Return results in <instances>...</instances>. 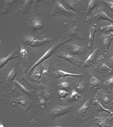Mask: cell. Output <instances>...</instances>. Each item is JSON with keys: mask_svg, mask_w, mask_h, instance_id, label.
<instances>
[{"mask_svg": "<svg viewBox=\"0 0 113 127\" xmlns=\"http://www.w3.org/2000/svg\"><path fill=\"white\" fill-rule=\"evenodd\" d=\"M26 25L27 30L34 35L41 38L45 37L48 25L44 19L38 17L32 18L28 21Z\"/></svg>", "mask_w": 113, "mask_h": 127, "instance_id": "6da1fadb", "label": "cell"}, {"mask_svg": "<svg viewBox=\"0 0 113 127\" xmlns=\"http://www.w3.org/2000/svg\"><path fill=\"white\" fill-rule=\"evenodd\" d=\"M76 19H70L67 23H64V33L62 38L66 42L75 40H82L84 39L83 37L79 33L80 29L76 24Z\"/></svg>", "mask_w": 113, "mask_h": 127, "instance_id": "7a4b0ae2", "label": "cell"}, {"mask_svg": "<svg viewBox=\"0 0 113 127\" xmlns=\"http://www.w3.org/2000/svg\"><path fill=\"white\" fill-rule=\"evenodd\" d=\"M93 98H89L77 110L74 117L75 123L81 124L91 119L94 110L92 107Z\"/></svg>", "mask_w": 113, "mask_h": 127, "instance_id": "3957f363", "label": "cell"}, {"mask_svg": "<svg viewBox=\"0 0 113 127\" xmlns=\"http://www.w3.org/2000/svg\"><path fill=\"white\" fill-rule=\"evenodd\" d=\"M66 42V41L62 37H61L57 42L55 44L48 50H47L44 54L36 63L34 64L30 69L28 71L27 75H29L32 70L41 64L43 62L49 58L59 48H60Z\"/></svg>", "mask_w": 113, "mask_h": 127, "instance_id": "277c9868", "label": "cell"}, {"mask_svg": "<svg viewBox=\"0 0 113 127\" xmlns=\"http://www.w3.org/2000/svg\"><path fill=\"white\" fill-rule=\"evenodd\" d=\"M61 1L75 13L78 18L82 19L84 16L85 8L83 0H61Z\"/></svg>", "mask_w": 113, "mask_h": 127, "instance_id": "5b68a950", "label": "cell"}, {"mask_svg": "<svg viewBox=\"0 0 113 127\" xmlns=\"http://www.w3.org/2000/svg\"><path fill=\"white\" fill-rule=\"evenodd\" d=\"M52 1L54 4V5L50 11L51 15L56 17L64 16L67 18L70 17L72 15L77 17L75 13L67 10L57 0H52Z\"/></svg>", "mask_w": 113, "mask_h": 127, "instance_id": "8992f818", "label": "cell"}, {"mask_svg": "<svg viewBox=\"0 0 113 127\" xmlns=\"http://www.w3.org/2000/svg\"><path fill=\"white\" fill-rule=\"evenodd\" d=\"M106 60L104 56L101 55L97 60L96 66L94 67L96 72L105 77H109L113 74V69L106 63Z\"/></svg>", "mask_w": 113, "mask_h": 127, "instance_id": "52a82bcc", "label": "cell"}, {"mask_svg": "<svg viewBox=\"0 0 113 127\" xmlns=\"http://www.w3.org/2000/svg\"><path fill=\"white\" fill-rule=\"evenodd\" d=\"M53 39V38L48 37L42 40H39L33 37L26 36L22 38V41L25 45L32 48H37L49 44Z\"/></svg>", "mask_w": 113, "mask_h": 127, "instance_id": "ba28073f", "label": "cell"}, {"mask_svg": "<svg viewBox=\"0 0 113 127\" xmlns=\"http://www.w3.org/2000/svg\"><path fill=\"white\" fill-rule=\"evenodd\" d=\"M18 63L17 62H15L13 64L12 68L10 72L9 73L7 77L5 83L4 87L7 91L8 94H11L14 93L15 90V88L13 85V81L15 80L17 74Z\"/></svg>", "mask_w": 113, "mask_h": 127, "instance_id": "9c48e42d", "label": "cell"}, {"mask_svg": "<svg viewBox=\"0 0 113 127\" xmlns=\"http://www.w3.org/2000/svg\"><path fill=\"white\" fill-rule=\"evenodd\" d=\"M73 108L72 105L67 106H58L51 109L48 113L49 119L54 120L59 117L72 112Z\"/></svg>", "mask_w": 113, "mask_h": 127, "instance_id": "30bf717a", "label": "cell"}, {"mask_svg": "<svg viewBox=\"0 0 113 127\" xmlns=\"http://www.w3.org/2000/svg\"><path fill=\"white\" fill-rule=\"evenodd\" d=\"M66 49L71 54L79 56L82 60L85 59L88 50L86 46H80L73 44H67L65 45Z\"/></svg>", "mask_w": 113, "mask_h": 127, "instance_id": "8fae6325", "label": "cell"}, {"mask_svg": "<svg viewBox=\"0 0 113 127\" xmlns=\"http://www.w3.org/2000/svg\"><path fill=\"white\" fill-rule=\"evenodd\" d=\"M72 84L74 86L75 90L79 92L82 96L81 105L84 103L88 92V84L86 81H81L79 80L72 81Z\"/></svg>", "mask_w": 113, "mask_h": 127, "instance_id": "7c38bea8", "label": "cell"}, {"mask_svg": "<svg viewBox=\"0 0 113 127\" xmlns=\"http://www.w3.org/2000/svg\"><path fill=\"white\" fill-rule=\"evenodd\" d=\"M99 41L101 43L104 49L105 54L104 56L106 59L109 56V50L111 43L113 41V33L103 35L100 37Z\"/></svg>", "mask_w": 113, "mask_h": 127, "instance_id": "4fadbf2b", "label": "cell"}, {"mask_svg": "<svg viewBox=\"0 0 113 127\" xmlns=\"http://www.w3.org/2000/svg\"><path fill=\"white\" fill-rule=\"evenodd\" d=\"M53 68L55 71L51 73V75L52 77L57 79H59L60 78H65L66 77H73L82 78L84 76V74L82 73L73 74L62 71L60 69L59 63L56 64L53 66Z\"/></svg>", "mask_w": 113, "mask_h": 127, "instance_id": "5bb4252c", "label": "cell"}, {"mask_svg": "<svg viewBox=\"0 0 113 127\" xmlns=\"http://www.w3.org/2000/svg\"><path fill=\"white\" fill-rule=\"evenodd\" d=\"M10 102L14 108L17 107L18 105H21L24 108L26 112H28L32 106V104L30 101L24 97H14L11 100Z\"/></svg>", "mask_w": 113, "mask_h": 127, "instance_id": "9a60e30c", "label": "cell"}, {"mask_svg": "<svg viewBox=\"0 0 113 127\" xmlns=\"http://www.w3.org/2000/svg\"><path fill=\"white\" fill-rule=\"evenodd\" d=\"M92 18L91 17H87L86 19L87 22L89 25L90 28V34L89 36V43L88 47L91 51L93 50V46H94L95 34L97 32L100 30V28L98 25L95 24L94 27H93L91 24Z\"/></svg>", "mask_w": 113, "mask_h": 127, "instance_id": "2e32d148", "label": "cell"}, {"mask_svg": "<svg viewBox=\"0 0 113 127\" xmlns=\"http://www.w3.org/2000/svg\"><path fill=\"white\" fill-rule=\"evenodd\" d=\"M57 56L58 57L65 60L72 64L75 70L79 69L82 65V62L81 61L66 53L59 52L57 54Z\"/></svg>", "mask_w": 113, "mask_h": 127, "instance_id": "e0dca14e", "label": "cell"}, {"mask_svg": "<svg viewBox=\"0 0 113 127\" xmlns=\"http://www.w3.org/2000/svg\"><path fill=\"white\" fill-rule=\"evenodd\" d=\"M20 0H5L3 8L1 12L2 15H8L11 14L15 8Z\"/></svg>", "mask_w": 113, "mask_h": 127, "instance_id": "ac0fdd59", "label": "cell"}, {"mask_svg": "<svg viewBox=\"0 0 113 127\" xmlns=\"http://www.w3.org/2000/svg\"><path fill=\"white\" fill-rule=\"evenodd\" d=\"M89 74L90 76V92L93 94L97 93L99 90L102 88L103 85L101 81L91 72Z\"/></svg>", "mask_w": 113, "mask_h": 127, "instance_id": "d6986e66", "label": "cell"}, {"mask_svg": "<svg viewBox=\"0 0 113 127\" xmlns=\"http://www.w3.org/2000/svg\"><path fill=\"white\" fill-rule=\"evenodd\" d=\"M39 86L43 89L42 91V95L46 103L48 105H51L53 103L54 99V92L53 89L47 85H43L42 84H40Z\"/></svg>", "mask_w": 113, "mask_h": 127, "instance_id": "ffe728a7", "label": "cell"}, {"mask_svg": "<svg viewBox=\"0 0 113 127\" xmlns=\"http://www.w3.org/2000/svg\"><path fill=\"white\" fill-rule=\"evenodd\" d=\"M35 0H25L23 4L19 8L21 14L26 15L33 13L35 6Z\"/></svg>", "mask_w": 113, "mask_h": 127, "instance_id": "44dd1931", "label": "cell"}, {"mask_svg": "<svg viewBox=\"0 0 113 127\" xmlns=\"http://www.w3.org/2000/svg\"><path fill=\"white\" fill-rule=\"evenodd\" d=\"M113 121V116L107 118L103 117L100 114L98 117H95V122L97 126L101 127H113L112 123Z\"/></svg>", "mask_w": 113, "mask_h": 127, "instance_id": "7402d4cb", "label": "cell"}, {"mask_svg": "<svg viewBox=\"0 0 113 127\" xmlns=\"http://www.w3.org/2000/svg\"><path fill=\"white\" fill-rule=\"evenodd\" d=\"M99 50L100 49L99 48H97L93 51V52L83 63L82 65V68H88L92 67L97 62V55Z\"/></svg>", "mask_w": 113, "mask_h": 127, "instance_id": "603a6c76", "label": "cell"}, {"mask_svg": "<svg viewBox=\"0 0 113 127\" xmlns=\"http://www.w3.org/2000/svg\"><path fill=\"white\" fill-rule=\"evenodd\" d=\"M18 48L16 47L6 57L1 59L0 60V68H1L4 67L9 61L19 57L20 55L18 54Z\"/></svg>", "mask_w": 113, "mask_h": 127, "instance_id": "cb8c5ba5", "label": "cell"}, {"mask_svg": "<svg viewBox=\"0 0 113 127\" xmlns=\"http://www.w3.org/2000/svg\"><path fill=\"white\" fill-rule=\"evenodd\" d=\"M100 99L101 104L106 109L113 111V100L108 94L102 92Z\"/></svg>", "mask_w": 113, "mask_h": 127, "instance_id": "d4e9b609", "label": "cell"}, {"mask_svg": "<svg viewBox=\"0 0 113 127\" xmlns=\"http://www.w3.org/2000/svg\"><path fill=\"white\" fill-rule=\"evenodd\" d=\"M94 18L97 21L102 20L108 21L113 24V20L110 18L106 13L104 7H100L98 9L97 13L94 16Z\"/></svg>", "mask_w": 113, "mask_h": 127, "instance_id": "484cf974", "label": "cell"}, {"mask_svg": "<svg viewBox=\"0 0 113 127\" xmlns=\"http://www.w3.org/2000/svg\"><path fill=\"white\" fill-rule=\"evenodd\" d=\"M92 104L93 106H96L97 108V111L98 112H106L110 114L111 116H113V112H111L110 110L106 109L101 104L100 101V98L98 95H96L93 98Z\"/></svg>", "mask_w": 113, "mask_h": 127, "instance_id": "4316f807", "label": "cell"}, {"mask_svg": "<svg viewBox=\"0 0 113 127\" xmlns=\"http://www.w3.org/2000/svg\"><path fill=\"white\" fill-rule=\"evenodd\" d=\"M50 65L49 64H44L42 65V82H46L49 80L50 77Z\"/></svg>", "mask_w": 113, "mask_h": 127, "instance_id": "83f0119b", "label": "cell"}, {"mask_svg": "<svg viewBox=\"0 0 113 127\" xmlns=\"http://www.w3.org/2000/svg\"><path fill=\"white\" fill-rule=\"evenodd\" d=\"M13 84H15V85H16L19 88L20 90L22 92H23L25 94H26L28 96H29L32 99H35V97H34V95H33V93H34L33 90L29 91L23 85H22L19 82L16 80H14V81Z\"/></svg>", "mask_w": 113, "mask_h": 127, "instance_id": "f1b7e54d", "label": "cell"}, {"mask_svg": "<svg viewBox=\"0 0 113 127\" xmlns=\"http://www.w3.org/2000/svg\"><path fill=\"white\" fill-rule=\"evenodd\" d=\"M42 90L39 91L37 94V99L38 101V105L42 111H45L46 110V104L43 97Z\"/></svg>", "mask_w": 113, "mask_h": 127, "instance_id": "f546056e", "label": "cell"}, {"mask_svg": "<svg viewBox=\"0 0 113 127\" xmlns=\"http://www.w3.org/2000/svg\"><path fill=\"white\" fill-rule=\"evenodd\" d=\"M41 72L40 68L37 67L33 72L32 78L33 81L36 82L38 84H39L41 81Z\"/></svg>", "mask_w": 113, "mask_h": 127, "instance_id": "4dcf8cb0", "label": "cell"}, {"mask_svg": "<svg viewBox=\"0 0 113 127\" xmlns=\"http://www.w3.org/2000/svg\"><path fill=\"white\" fill-rule=\"evenodd\" d=\"M81 98H82V96L79 95L76 90H74L72 91L71 96H68L66 99L67 102L73 103L75 102H78Z\"/></svg>", "mask_w": 113, "mask_h": 127, "instance_id": "1f68e13d", "label": "cell"}, {"mask_svg": "<svg viewBox=\"0 0 113 127\" xmlns=\"http://www.w3.org/2000/svg\"><path fill=\"white\" fill-rule=\"evenodd\" d=\"M98 4V0H90L87 12V15H91Z\"/></svg>", "mask_w": 113, "mask_h": 127, "instance_id": "d6a6232c", "label": "cell"}, {"mask_svg": "<svg viewBox=\"0 0 113 127\" xmlns=\"http://www.w3.org/2000/svg\"><path fill=\"white\" fill-rule=\"evenodd\" d=\"M103 86L108 90L109 93L111 94L113 88V77L106 80L103 84Z\"/></svg>", "mask_w": 113, "mask_h": 127, "instance_id": "836d02e7", "label": "cell"}, {"mask_svg": "<svg viewBox=\"0 0 113 127\" xmlns=\"http://www.w3.org/2000/svg\"><path fill=\"white\" fill-rule=\"evenodd\" d=\"M58 87L60 90H64L66 92H69L71 91V86L67 82H61L58 85Z\"/></svg>", "mask_w": 113, "mask_h": 127, "instance_id": "e575fe53", "label": "cell"}, {"mask_svg": "<svg viewBox=\"0 0 113 127\" xmlns=\"http://www.w3.org/2000/svg\"><path fill=\"white\" fill-rule=\"evenodd\" d=\"M100 30L105 34L113 32V24L100 28Z\"/></svg>", "mask_w": 113, "mask_h": 127, "instance_id": "d590c367", "label": "cell"}, {"mask_svg": "<svg viewBox=\"0 0 113 127\" xmlns=\"http://www.w3.org/2000/svg\"><path fill=\"white\" fill-rule=\"evenodd\" d=\"M47 4V2L46 0H35V5L37 7H44Z\"/></svg>", "mask_w": 113, "mask_h": 127, "instance_id": "8d00e7d4", "label": "cell"}, {"mask_svg": "<svg viewBox=\"0 0 113 127\" xmlns=\"http://www.w3.org/2000/svg\"><path fill=\"white\" fill-rule=\"evenodd\" d=\"M69 92L61 90L57 91V93L59 96V98L66 99L69 96Z\"/></svg>", "mask_w": 113, "mask_h": 127, "instance_id": "74e56055", "label": "cell"}, {"mask_svg": "<svg viewBox=\"0 0 113 127\" xmlns=\"http://www.w3.org/2000/svg\"><path fill=\"white\" fill-rule=\"evenodd\" d=\"M20 55L23 57L25 58L27 57L28 55V50L27 49L25 48L24 46L21 47V49L19 52Z\"/></svg>", "mask_w": 113, "mask_h": 127, "instance_id": "f35d334b", "label": "cell"}, {"mask_svg": "<svg viewBox=\"0 0 113 127\" xmlns=\"http://www.w3.org/2000/svg\"><path fill=\"white\" fill-rule=\"evenodd\" d=\"M101 2L103 4L106 5L110 10L113 13V2L109 1L106 0H101Z\"/></svg>", "mask_w": 113, "mask_h": 127, "instance_id": "ab89813d", "label": "cell"}, {"mask_svg": "<svg viewBox=\"0 0 113 127\" xmlns=\"http://www.w3.org/2000/svg\"><path fill=\"white\" fill-rule=\"evenodd\" d=\"M112 69H113V54L112 57H111L109 63L108 65Z\"/></svg>", "mask_w": 113, "mask_h": 127, "instance_id": "60d3db41", "label": "cell"}, {"mask_svg": "<svg viewBox=\"0 0 113 127\" xmlns=\"http://www.w3.org/2000/svg\"><path fill=\"white\" fill-rule=\"evenodd\" d=\"M37 123L35 120L33 119L31 122L30 126L31 127H37Z\"/></svg>", "mask_w": 113, "mask_h": 127, "instance_id": "b9f144b4", "label": "cell"}, {"mask_svg": "<svg viewBox=\"0 0 113 127\" xmlns=\"http://www.w3.org/2000/svg\"></svg>", "mask_w": 113, "mask_h": 127, "instance_id": "7bdbcfd3", "label": "cell"}]
</instances>
